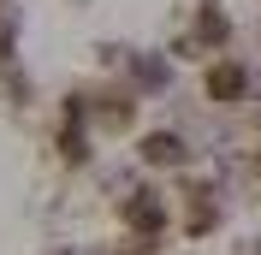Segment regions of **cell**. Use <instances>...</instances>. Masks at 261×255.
<instances>
[{"label":"cell","instance_id":"obj_1","mask_svg":"<svg viewBox=\"0 0 261 255\" xmlns=\"http://www.w3.org/2000/svg\"><path fill=\"white\" fill-rule=\"evenodd\" d=\"M143 160H148V166H178V160H184V137H172V131L143 137Z\"/></svg>","mask_w":261,"mask_h":255}]
</instances>
